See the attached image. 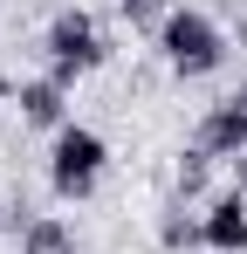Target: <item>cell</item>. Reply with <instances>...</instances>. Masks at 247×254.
<instances>
[{
	"label": "cell",
	"instance_id": "6da1fadb",
	"mask_svg": "<svg viewBox=\"0 0 247 254\" xmlns=\"http://www.w3.org/2000/svg\"><path fill=\"white\" fill-rule=\"evenodd\" d=\"M151 48H158V62L179 76V83H206V76H220V69H227L234 35H227L206 7H172V14H165V28L151 35Z\"/></svg>",
	"mask_w": 247,
	"mask_h": 254
},
{
	"label": "cell",
	"instance_id": "7a4b0ae2",
	"mask_svg": "<svg viewBox=\"0 0 247 254\" xmlns=\"http://www.w3.org/2000/svg\"><path fill=\"white\" fill-rule=\"evenodd\" d=\"M41 55H48V83L76 89L82 76H96V69L110 62V35L96 28L89 7H62V14L41 28Z\"/></svg>",
	"mask_w": 247,
	"mask_h": 254
},
{
	"label": "cell",
	"instance_id": "3957f363",
	"mask_svg": "<svg viewBox=\"0 0 247 254\" xmlns=\"http://www.w3.org/2000/svg\"><path fill=\"white\" fill-rule=\"evenodd\" d=\"M103 172H110V144H103V130L62 124L55 137H48V192H55V199L82 206V199L103 186Z\"/></svg>",
	"mask_w": 247,
	"mask_h": 254
},
{
	"label": "cell",
	"instance_id": "277c9868",
	"mask_svg": "<svg viewBox=\"0 0 247 254\" xmlns=\"http://www.w3.org/2000/svg\"><path fill=\"white\" fill-rule=\"evenodd\" d=\"M192 144L213 151V158H241L247 151V83L227 89L220 103H206V117L192 124Z\"/></svg>",
	"mask_w": 247,
	"mask_h": 254
},
{
	"label": "cell",
	"instance_id": "5b68a950",
	"mask_svg": "<svg viewBox=\"0 0 247 254\" xmlns=\"http://www.w3.org/2000/svg\"><path fill=\"white\" fill-rule=\"evenodd\" d=\"M14 110H21V124H28V130H48V137H55L62 124H76V117H69V89L48 83V76L14 83Z\"/></svg>",
	"mask_w": 247,
	"mask_h": 254
},
{
	"label": "cell",
	"instance_id": "8992f818",
	"mask_svg": "<svg viewBox=\"0 0 247 254\" xmlns=\"http://www.w3.org/2000/svg\"><path fill=\"white\" fill-rule=\"evenodd\" d=\"M199 220H206V248L213 254H247V192H213L199 206Z\"/></svg>",
	"mask_w": 247,
	"mask_h": 254
},
{
	"label": "cell",
	"instance_id": "52a82bcc",
	"mask_svg": "<svg viewBox=\"0 0 247 254\" xmlns=\"http://www.w3.org/2000/svg\"><path fill=\"white\" fill-rule=\"evenodd\" d=\"M151 234H158L165 254H192V248H206V220H199V206H185V199H165L158 220H151Z\"/></svg>",
	"mask_w": 247,
	"mask_h": 254
},
{
	"label": "cell",
	"instance_id": "ba28073f",
	"mask_svg": "<svg viewBox=\"0 0 247 254\" xmlns=\"http://www.w3.org/2000/svg\"><path fill=\"white\" fill-rule=\"evenodd\" d=\"M213 165H220L213 151L185 144V151L172 158V199H185V206H206V199H213V192H206V186H213Z\"/></svg>",
	"mask_w": 247,
	"mask_h": 254
},
{
	"label": "cell",
	"instance_id": "9c48e42d",
	"mask_svg": "<svg viewBox=\"0 0 247 254\" xmlns=\"http://www.w3.org/2000/svg\"><path fill=\"white\" fill-rule=\"evenodd\" d=\"M21 254H76V227L62 213H35L21 227Z\"/></svg>",
	"mask_w": 247,
	"mask_h": 254
},
{
	"label": "cell",
	"instance_id": "30bf717a",
	"mask_svg": "<svg viewBox=\"0 0 247 254\" xmlns=\"http://www.w3.org/2000/svg\"><path fill=\"white\" fill-rule=\"evenodd\" d=\"M172 7H179V0H117V14L130 21V28H144V35H158Z\"/></svg>",
	"mask_w": 247,
	"mask_h": 254
},
{
	"label": "cell",
	"instance_id": "8fae6325",
	"mask_svg": "<svg viewBox=\"0 0 247 254\" xmlns=\"http://www.w3.org/2000/svg\"><path fill=\"white\" fill-rule=\"evenodd\" d=\"M28 220H35V213H28V206H0V234H7V227H14V234H21V227H28Z\"/></svg>",
	"mask_w": 247,
	"mask_h": 254
},
{
	"label": "cell",
	"instance_id": "7c38bea8",
	"mask_svg": "<svg viewBox=\"0 0 247 254\" xmlns=\"http://www.w3.org/2000/svg\"><path fill=\"white\" fill-rule=\"evenodd\" d=\"M227 165H234V192H247V151H241V158H227Z\"/></svg>",
	"mask_w": 247,
	"mask_h": 254
},
{
	"label": "cell",
	"instance_id": "4fadbf2b",
	"mask_svg": "<svg viewBox=\"0 0 247 254\" xmlns=\"http://www.w3.org/2000/svg\"><path fill=\"white\" fill-rule=\"evenodd\" d=\"M0 103H14V76L7 69H0Z\"/></svg>",
	"mask_w": 247,
	"mask_h": 254
},
{
	"label": "cell",
	"instance_id": "5bb4252c",
	"mask_svg": "<svg viewBox=\"0 0 247 254\" xmlns=\"http://www.w3.org/2000/svg\"><path fill=\"white\" fill-rule=\"evenodd\" d=\"M234 48H247V14H241V21H234Z\"/></svg>",
	"mask_w": 247,
	"mask_h": 254
}]
</instances>
